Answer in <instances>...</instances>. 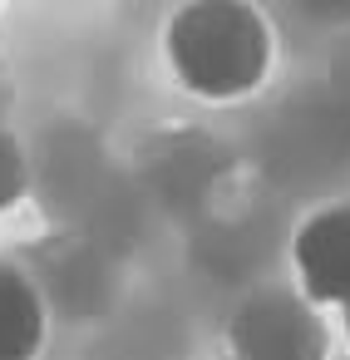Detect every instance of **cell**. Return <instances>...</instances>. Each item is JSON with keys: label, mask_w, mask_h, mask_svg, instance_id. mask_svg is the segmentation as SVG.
Wrapping results in <instances>:
<instances>
[{"label": "cell", "mask_w": 350, "mask_h": 360, "mask_svg": "<svg viewBox=\"0 0 350 360\" xmlns=\"http://www.w3.org/2000/svg\"><path fill=\"white\" fill-rule=\"evenodd\" d=\"M296 291L311 306L345 311L350 306V202L316 207L291 237Z\"/></svg>", "instance_id": "obj_3"}, {"label": "cell", "mask_w": 350, "mask_h": 360, "mask_svg": "<svg viewBox=\"0 0 350 360\" xmlns=\"http://www.w3.org/2000/svg\"><path fill=\"white\" fill-rule=\"evenodd\" d=\"M227 360H232V355H227Z\"/></svg>", "instance_id": "obj_7"}, {"label": "cell", "mask_w": 350, "mask_h": 360, "mask_svg": "<svg viewBox=\"0 0 350 360\" xmlns=\"http://www.w3.org/2000/svg\"><path fill=\"white\" fill-rule=\"evenodd\" d=\"M163 55L188 94L232 104L261 89L276 40L266 15L247 0H188L163 25Z\"/></svg>", "instance_id": "obj_1"}, {"label": "cell", "mask_w": 350, "mask_h": 360, "mask_svg": "<svg viewBox=\"0 0 350 360\" xmlns=\"http://www.w3.org/2000/svg\"><path fill=\"white\" fill-rule=\"evenodd\" d=\"M227 350L232 360H325L330 326L301 291L261 286L237 301L227 321Z\"/></svg>", "instance_id": "obj_2"}, {"label": "cell", "mask_w": 350, "mask_h": 360, "mask_svg": "<svg viewBox=\"0 0 350 360\" xmlns=\"http://www.w3.org/2000/svg\"><path fill=\"white\" fill-rule=\"evenodd\" d=\"M30 188V168H25V148L15 143V134L0 129V212H11Z\"/></svg>", "instance_id": "obj_5"}, {"label": "cell", "mask_w": 350, "mask_h": 360, "mask_svg": "<svg viewBox=\"0 0 350 360\" xmlns=\"http://www.w3.org/2000/svg\"><path fill=\"white\" fill-rule=\"evenodd\" d=\"M340 326H345V345H350V306L340 311Z\"/></svg>", "instance_id": "obj_6"}, {"label": "cell", "mask_w": 350, "mask_h": 360, "mask_svg": "<svg viewBox=\"0 0 350 360\" xmlns=\"http://www.w3.org/2000/svg\"><path fill=\"white\" fill-rule=\"evenodd\" d=\"M45 296L40 286L11 266L0 262V360H35L40 345H45Z\"/></svg>", "instance_id": "obj_4"}]
</instances>
